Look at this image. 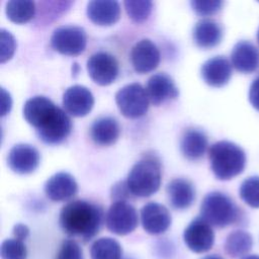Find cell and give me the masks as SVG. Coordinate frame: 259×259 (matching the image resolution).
I'll return each instance as SVG.
<instances>
[{
    "label": "cell",
    "mask_w": 259,
    "mask_h": 259,
    "mask_svg": "<svg viewBox=\"0 0 259 259\" xmlns=\"http://www.w3.org/2000/svg\"><path fill=\"white\" fill-rule=\"evenodd\" d=\"M141 220L144 230L151 235H159L168 230L171 225V214L166 206L158 202H149L141 209Z\"/></svg>",
    "instance_id": "obj_14"
},
{
    "label": "cell",
    "mask_w": 259,
    "mask_h": 259,
    "mask_svg": "<svg viewBox=\"0 0 259 259\" xmlns=\"http://www.w3.org/2000/svg\"><path fill=\"white\" fill-rule=\"evenodd\" d=\"M87 35L83 27L73 24L58 26L52 33L51 45L64 55H78L86 48Z\"/></svg>",
    "instance_id": "obj_6"
},
{
    "label": "cell",
    "mask_w": 259,
    "mask_h": 259,
    "mask_svg": "<svg viewBox=\"0 0 259 259\" xmlns=\"http://www.w3.org/2000/svg\"><path fill=\"white\" fill-rule=\"evenodd\" d=\"M149 97L140 83H131L115 93V102L120 112L130 118L144 115L149 107Z\"/></svg>",
    "instance_id": "obj_5"
},
{
    "label": "cell",
    "mask_w": 259,
    "mask_h": 259,
    "mask_svg": "<svg viewBox=\"0 0 259 259\" xmlns=\"http://www.w3.org/2000/svg\"><path fill=\"white\" fill-rule=\"evenodd\" d=\"M200 214L210 226L217 228H226L241 219L240 208L230 196L220 191H211L203 197Z\"/></svg>",
    "instance_id": "obj_3"
},
{
    "label": "cell",
    "mask_w": 259,
    "mask_h": 259,
    "mask_svg": "<svg viewBox=\"0 0 259 259\" xmlns=\"http://www.w3.org/2000/svg\"><path fill=\"white\" fill-rule=\"evenodd\" d=\"M207 149V138L205 134L197 128L186 130L180 140V150L188 160L200 159Z\"/></svg>",
    "instance_id": "obj_24"
},
{
    "label": "cell",
    "mask_w": 259,
    "mask_h": 259,
    "mask_svg": "<svg viewBox=\"0 0 259 259\" xmlns=\"http://www.w3.org/2000/svg\"><path fill=\"white\" fill-rule=\"evenodd\" d=\"M86 65L90 78L99 85H108L117 77L118 63L109 53H94L89 57Z\"/></svg>",
    "instance_id": "obj_9"
},
{
    "label": "cell",
    "mask_w": 259,
    "mask_h": 259,
    "mask_svg": "<svg viewBox=\"0 0 259 259\" xmlns=\"http://www.w3.org/2000/svg\"><path fill=\"white\" fill-rule=\"evenodd\" d=\"M242 259H259V256L258 255H247V256H244Z\"/></svg>",
    "instance_id": "obj_39"
},
{
    "label": "cell",
    "mask_w": 259,
    "mask_h": 259,
    "mask_svg": "<svg viewBox=\"0 0 259 259\" xmlns=\"http://www.w3.org/2000/svg\"><path fill=\"white\" fill-rule=\"evenodd\" d=\"M131 61L138 73H148L159 65V49L151 39L143 38L132 48Z\"/></svg>",
    "instance_id": "obj_12"
},
{
    "label": "cell",
    "mask_w": 259,
    "mask_h": 259,
    "mask_svg": "<svg viewBox=\"0 0 259 259\" xmlns=\"http://www.w3.org/2000/svg\"><path fill=\"white\" fill-rule=\"evenodd\" d=\"M252 236L248 232L237 230L228 235L225 241V251L231 257H241L252 249Z\"/></svg>",
    "instance_id": "obj_25"
},
{
    "label": "cell",
    "mask_w": 259,
    "mask_h": 259,
    "mask_svg": "<svg viewBox=\"0 0 259 259\" xmlns=\"http://www.w3.org/2000/svg\"><path fill=\"white\" fill-rule=\"evenodd\" d=\"M15 51L14 36L6 29H0V62L9 60Z\"/></svg>",
    "instance_id": "obj_32"
},
{
    "label": "cell",
    "mask_w": 259,
    "mask_h": 259,
    "mask_svg": "<svg viewBox=\"0 0 259 259\" xmlns=\"http://www.w3.org/2000/svg\"><path fill=\"white\" fill-rule=\"evenodd\" d=\"M123 4L128 16L138 22L147 19L153 8L150 0H125Z\"/></svg>",
    "instance_id": "obj_29"
},
{
    "label": "cell",
    "mask_w": 259,
    "mask_h": 259,
    "mask_svg": "<svg viewBox=\"0 0 259 259\" xmlns=\"http://www.w3.org/2000/svg\"><path fill=\"white\" fill-rule=\"evenodd\" d=\"M234 68L241 73H252L259 67V51L249 40L238 41L231 53Z\"/></svg>",
    "instance_id": "obj_19"
},
{
    "label": "cell",
    "mask_w": 259,
    "mask_h": 259,
    "mask_svg": "<svg viewBox=\"0 0 259 259\" xmlns=\"http://www.w3.org/2000/svg\"><path fill=\"white\" fill-rule=\"evenodd\" d=\"M6 15L16 23L30 20L35 13V4L30 0H10L6 3Z\"/></svg>",
    "instance_id": "obj_27"
},
{
    "label": "cell",
    "mask_w": 259,
    "mask_h": 259,
    "mask_svg": "<svg viewBox=\"0 0 259 259\" xmlns=\"http://www.w3.org/2000/svg\"><path fill=\"white\" fill-rule=\"evenodd\" d=\"M223 37V27L210 18H202L193 27V39L202 49H209L220 44Z\"/></svg>",
    "instance_id": "obj_22"
},
{
    "label": "cell",
    "mask_w": 259,
    "mask_h": 259,
    "mask_svg": "<svg viewBox=\"0 0 259 259\" xmlns=\"http://www.w3.org/2000/svg\"><path fill=\"white\" fill-rule=\"evenodd\" d=\"M166 191L171 205L176 209L189 207L195 198V190L192 183L184 178L171 180L167 184Z\"/></svg>",
    "instance_id": "obj_21"
},
{
    "label": "cell",
    "mask_w": 259,
    "mask_h": 259,
    "mask_svg": "<svg viewBox=\"0 0 259 259\" xmlns=\"http://www.w3.org/2000/svg\"><path fill=\"white\" fill-rule=\"evenodd\" d=\"M94 97L85 86L73 85L63 94V105L73 116H84L92 109Z\"/></svg>",
    "instance_id": "obj_15"
},
{
    "label": "cell",
    "mask_w": 259,
    "mask_h": 259,
    "mask_svg": "<svg viewBox=\"0 0 259 259\" xmlns=\"http://www.w3.org/2000/svg\"><path fill=\"white\" fill-rule=\"evenodd\" d=\"M201 77L213 87L226 85L232 76V64L224 56H215L206 60L201 66Z\"/></svg>",
    "instance_id": "obj_17"
},
{
    "label": "cell",
    "mask_w": 259,
    "mask_h": 259,
    "mask_svg": "<svg viewBox=\"0 0 259 259\" xmlns=\"http://www.w3.org/2000/svg\"><path fill=\"white\" fill-rule=\"evenodd\" d=\"M241 199L251 207H259V176H251L245 179L239 190Z\"/></svg>",
    "instance_id": "obj_28"
},
{
    "label": "cell",
    "mask_w": 259,
    "mask_h": 259,
    "mask_svg": "<svg viewBox=\"0 0 259 259\" xmlns=\"http://www.w3.org/2000/svg\"><path fill=\"white\" fill-rule=\"evenodd\" d=\"M132 195L148 197L154 194L161 184V166L154 157H145L137 162L126 178Z\"/></svg>",
    "instance_id": "obj_4"
},
{
    "label": "cell",
    "mask_w": 259,
    "mask_h": 259,
    "mask_svg": "<svg viewBox=\"0 0 259 259\" xmlns=\"http://www.w3.org/2000/svg\"><path fill=\"white\" fill-rule=\"evenodd\" d=\"M131 194L126 180L115 183L111 188V198L114 201H125Z\"/></svg>",
    "instance_id": "obj_34"
},
{
    "label": "cell",
    "mask_w": 259,
    "mask_h": 259,
    "mask_svg": "<svg viewBox=\"0 0 259 259\" xmlns=\"http://www.w3.org/2000/svg\"><path fill=\"white\" fill-rule=\"evenodd\" d=\"M72 130V121L68 113L59 107L55 114L40 128L37 136L47 144H59L64 141Z\"/></svg>",
    "instance_id": "obj_11"
},
{
    "label": "cell",
    "mask_w": 259,
    "mask_h": 259,
    "mask_svg": "<svg viewBox=\"0 0 259 259\" xmlns=\"http://www.w3.org/2000/svg\"><path fill=\"white\" fill-rule=\"evenodd\" d=\"M88 17L96 24L109 25L116 22L120 16V6L113 0H92L86 9Z\"/></svg>",
    "instance_id": "obj_20"
},
{
    "label": "cell",
    "mask_w": 259,
    "mask_h": 259,
    "mask_svg": "<svg viewBox=\"0 0 259 259\" xmlns=\"http://www.w3.org/2000/svg\"><path fill=\"white\" fill-rule=\"evenodd\" d=\"M146 91L149 100L154 105H159L168 99H174L179 94L173 79L166 73L152 75L147 82Z\"/></svg>",
    "instance_id": "obj_16"
},
{
    "label": "cell",
    "mask_w": 259,
    "mask_h": 259,
    "mask_svg": "<svg viewBox=\"0 0 259 259\" xmlns=\"http://www.w3.org/2000/svg\"><path fill=\"white\" fill-rule=\"evenodd\" d=\"M1 259H26L27 250L23 241L6 239L1 244Z\"/></svg>",
    "instance_id": "obj_30"
},
{
    "label": "cell",
    "mask_w": 259,
    "mask_h": 259,
    "mask_svg": "<svg viewBox=\"0 0 259 259\" xmlns=\"http://www.w3.org/2000/svg\"><path fill=\"white\" fill-rule=\"evenodd\" d=\"M11 107V98L4 88H1V115H5Z\"/></svg>",
    "instance_id": "obj_37"
},
{
    "label": "cell",
    "mask_w": 259,
    "mask_h": 259,
    "mask_svg": "<svg viewBox=\"0 0 259 259\" xmlns=\"http://www.w3.org/2000/svg\"><path fill=\"white\" fill-rule=\"evenodd\" d=\"M224 2L221 0H192L190 5L192 9L201 15H209L219 11Z\"/></svg>",
    "instance_id": "obj_33"
},
{
    "label": "cell",
    "mask_w": 259,
    "mask_h": 259,
    "mask_svg": "<svg viewBox=\"0 0 259 259\" xmlns=\"http://www.w3.org/2000/svg\"><path fill=\"white\" fill-rule=\"evenodd\" d=\"M103 221L102 208L86 200H73L61 209L59 223L62 230L84 241L92 239L100 230Z\"/></svg>",
    "instance_id": "obj_1"
},
{
    "label": "cell",
    "mask_w": 259,
    "mask_h": 259,
    "mask_svg": "<svg viewBox=\"0 0 259 259\" xmlns=\"http://www.w3.org/2000/svg\"><path fill=\"white\" fill-rule=\"evenodd\" d=\"M122 249L120 244L109 237L99 238L91 245V259H121Z\"/></svg>",
    "instance_id": "obj_26"
},
{
    "label": "cell",
    "mask_w": 259,
    "mask_h": 259,
    "mask_svg": "<svg viewBox=\"0 0 259 259\" xmlns=\"http://www.w3.org/2000/svg\"><path fill=\"white\" fill-rule=\"evenodd\" d=\"M257 41H258V44H259V28H258V31H257Z\"/></svg>",
    "instance_id": "obj_40"
},
{
    "label": "cell",
    "mask_w": 259,
    "mask_h": 259,
    "mask_svg": "<svg viewBox=\"0 0 259 259\" xmlns=\"http://www.w3.org/2000/svg\"><path fill=\"white\" fill-rule=\"evenodd\" d=\"M12 233H13V236H14L15 239L23 241V240H25L28 237L29 229H28L27 226H25L23 224H16L13 227Z\"/></svg>",
    "instance_id": "obj_36"
},
{
    "label": "cell",
    "mask_w": 259,
    "mask_h": 259,
    "mask_svg": "<svg viewBox=\"0 0 259 259\" xmlns=\"http://www.w3.org/2000/svg\"><path fill=\"white\" fill-rule=\"evenodd\" d=\"M58 107V105L46 96H33L25 101L23 105V116L29 124L38 130L54 115Z\"/></svg>",
    "instance_id": "obj_13"
},
{
    "label": "cell",
    "mask_w": 259,
    "mask_h": 259,
    "mask_svg": "<svg viewBox=\"0 0 259 259\" xmlns=\"http://www.w3.org/2000/svg\"><path fill=\"white\" fill-rule=\"evenodd\" d=\"M202 259H224V258L218 254H211V255H207V256L203 257Z\"/></svg>",
    "instance_id": "obj_38"
},
{
    "label": "cell",
    "mask_w": 259,
    "mask_h": 259,
    "mask_svg": "<svg viewBox=\"0 0 259 259\" xmlns=\"http://www.w3.org/2000/svg\"><path fill=\"white\" fill-rule=\"evenodd\" d=\"M249 100L253 107L259 110V76L254 79L250 85Z\"/></svg>",
    "instance_id": "obj_35"
},
{
    "label": "cell",
    "mask_w": 259,
    "mask_h": 259,
    "mask_svg": "<svg viewBox=\"0 0 259 259\" xmlns=\"http://www.w3.org/2000/svg\"><path fill=\"white\" fill-rule=\"evenodd\" d=\"M78 190L75 178L67 172H58L45 183L46 195L54 201H63L73 197Z\"/></svg>",
    "instance_id": "obj_18"
},
{
    "label": "cell",
    "mask_w": 259,
    "mask_h": 259,
    "mask_svg": "<svg viewBox=\"0 0 259 259\" xmlns=\"http://www.w3.org/2000/svg\"><path fill=\"white\" fill-rule=\"evenodd\" d=\"M120 126L118 121L111 116H101L95 119L90 128L93 142L100 146H109L118 139Z\"/></svg>",
    "instance_id": "obj_23"
},
{
    "label": "cell",
    "mask_w": 259,
    "mask_h": 259,
    "mask_svg": "<svg viewBox=\"0 0 259 259\" xmlns=\"http://www.w3.org/2000/svg\"><path fill=\"white\" fill-rule=\"evenodd\" d=\"M210 167L220 180H229L243 172L246 165L244 150L230 141H219L208 150Z\"/></svg>",
    "instance_id": "obj_2"
},
{
    "label": "cell",
    "mask_w": 259,
    "mask_h": 259,
    "mask_svg": "<svg viewBox=\"0 0 259 259\" xmlns=\"http://www.w3.org/2000/svg\"><path fill=\"white\" fill-rule=\"evenodd\" d=\"M107 229L116 235H127L138 226L136 208L126 201H113L105 214Z\"/></svg>",
    "instance_id": "obj_7"
},
{
    "label": "cell",
    "mask_w": 259,
    "mask_h": 259,
    "mask_svg": "<svg viewBox=\"0 0 259 259\" xmlns=\"http://www.w3.org/2000/svg\"><path fill=\"white\" fill-rule=\"evenodd\" d=\"M7 164L12 171L18 174L31 173L39 164V153L29 144H16L8 153Z\"/></svg>",
    "instance_id": "obj_10"
},
{
    "label": "cell",
    "mask_w": 259,
    "mask_h": 259,
    "mask_svg": "<svg viewBox=\"0 0 259 259\" xmlns=\"http://www.w3.org/2000/svg\"><path fill=\"white\" fill-rule=\"evenodd\" d=\"M55 259H84V256L80 245L76 241L69 239L61 244Z\"/></svg>",
    "instance_id": "obj_31"
},
{
    "label": "cell",
    "mask_w": 259,
    "mask_h": 259,
    "mask_svg": "<svg viewBox=\"0 0 259 259\" xmlns=\"http://www.w3.org/2000/svg\"><path fill=\"white\" fill-rule=\"evenodd\" d=\"M183 240L192 252L204 253L211 249L214 242V233L211 226L199 217L192 220L185 228Z\"/></svg>",
    "instance_id": "obj_8"
}]
</instances>
